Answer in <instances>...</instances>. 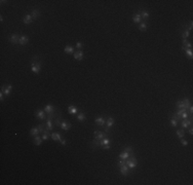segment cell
<instances>
[{
	"mask_svg": "<svg viewBox=\"0 0 193 185\" xmlns=\"http://www.w3.org/2000/svg\"><path fill=\"white\" fill-rule=\"evenodd\" d=\"M191 105V101L187 98L183 99V100H178L176 102V108L177 109H188V107Z\"/></svg>",
	"mask_w": 193,
	"mask_h": 185,
	"instance_id": "cell-1",
	"label": "cell"
},
{
	"mask_svg": "<svg viewBox=\"0 0 193 185\" xmlns=\"http://www.w3.org/2000/svg\"><path fill=\"white\" fill-rule=\"evenodd\" d=\"M41 62L40 61H35V58L33 57L32 63H31V71L35 74H39L41 72Z\"/></svg>",
	"mask_w": 193,
	"mask_h": 185,
	"instance_id": "cell-2",
	"label": "cell"
},
{
	"mask_svg": "<svg viewBox=\"0 0 193 185\" xmlns=\"http://www.w3.org/2000/svg\"><path fill=\"white\" fill-rule=\"evenodd\" d=\"M125 164L126 166L129 168V170H133L136 169V167L138 166V160L136 158V156H129L127 160H125Z\"/></svg>",
	"mask_w": 193,
	"mask_h": 185,
	"instance_id": "cell-3",
	"label": "cell"
},
{
	"mask_svg": "<svg viewBox=\"0 0 193 185\" xmlns=\"http://www.w3.org/2000/svg\"><path fill=\"white\" fill-rule=\"evenodd\" d=\"M44 111L47 113V115H50V114H54L57 112V108L51 104H47L44 106Z\"/></svg>",
	"mask_w": 193,
	"mask_h": 185,
	"instance_id": "cell-4",
	"label": "cell"
},
{
	"mask_svg": "<svg viewBox=\"0 0 193 185\" xmlns=\"http://www.w3.org/2000/svg\"><path fill=\"white\" fill-rule=\"evenodd\" d=\"M20 37H21V36H19L18 33H12V34H10V35L8 36V40H9V42L12 43V44H19V42H20Z\"/></svg>",
	"mask_w": 193,
	"mask_h": 185,
	"instance_id": "cell-5",
	"label": "cell"
},
{
	"mask_svg": "<svg viewBox=\"0 0 193 185\" xmlns=\"http://www.w3.org/2000/svg\"><path fill=\"white\" fill-rule=\"evenodd\" d=\"M35 117L40 119V120H46V112L44 110L38 109L35 111Z\"/></svg>",
	"mask_w": 193,
	"mask_h": 185,
	"instance_id": "cell-6",
	"label": "cell"
},
{
	"mask_svg": "<svg viewBox=\"0 0 193 185\" xmlns=\"http://www.w3.org/2000/svg\"><path fill=\"white\" fill-rule=\"evenodd\" d=\"M107 134L105 133V132H100V131H95L94 132V139H97L99 141H101L102 139L106 138Z\"/></svg>",
	"mask_w": 193,
	"mask_h": 185,
	"instance_id": "cell-7",
	"label": "cell"
},
{
	"mask_svg": "<svg viewBox=\"0 0 193 185\" xmlns=\"http://www.w3.org/2000/svg\"><path fill=\"white\" fill-rule=\"evenodd\" d=\"M180 123H181V126H182V129L183 130H185V129H188L190 125H192V118H190V119H182L181 121H180Z\"/></svg>",
	"mask_w": 193,
	"mask_h": 185,
	"instance_id": "cell-8",
	"label": "cell"
},
{
	"mask_svg": "<svg viewBox=\"0 0 193 185\" xmlns=\"http://www.w3.org/2000/svg\"><path fill=\"white\" fill-rule=\"evenodd\" d=\"M71 127H72V123H71L70 121H68V120H66V119L62 120L61 129H62L63 131H69V130H71Z\"/></svg>",
	"mask_w": 193,
	"mask_h": 185,
	"instance_id": "cell-9",
	"label": "cell"
},
{
	"mask_svg": "<svg viewBox=\"0 0 193 185\" xmlns=\"http://www.w3.org/2000/svg\"><path fill=\"white\" fill-rule=\"evenodd\" d=\"M73 57L77 61H82V60H83V57H84V54H83V51H82V50L78 49V50H76L73 54Z\"/></svg>",
	"mask_w": 193,
	"mask_h": 185,
	"instance_id": "cell-10",
	"label": "cell"
},
{
	"mask_svg": "<svg viewBox=\"0 0 193 185\" xmlns=\"http://www.w3.org/2000/svg\"><path fill=\"white\" fill-rule=\"evenodd\" d=\"M11 90H12V86H11V84H6V86H2V87H1V91L4 93V95H5L6 97L10 95Z\"/></svg>",
	"mask_w": 193,
	"mask_h": 185,
	"instance_id": "cell-11",
	"label": "cell"
},
{
	"mask_svg": "<svg viewBox=\"0 0 193 185\" xmlns=\"http://www.w3.org/2000/svg\"><path fill=\"white\" fill-rule=\"evenodd\" d=\"M29 40H30L29 36H27V35H22V36L20 37V42H19V44L25 46V45H27V44L29 43Z\"/></svg>",
	"mask_w": 193,
	"mask_h": 185,
	"instance_id": "cell-12",
	"label": "cell"
},
{
	"mask_svg": "<svg viewBox=\"0 0 193 185\" xmlns=\"http://www.w3.org/2000/svg\"><path fill=\"white\" fill-rule=\"evenodd\" d=\"M95 122H96L99 126L104 127V126H105V123H106V120H105V118H104L103 116H97V117L95 118Z\"/></svg>",
	"mask_w": 193,
	"mask_h": 185,
	"instance_id": "cell-13",
	"label": "cell"
},
{
	"mask_svg": "<svg viewBox=\"0 0 193 185\" xmlns=\"http://www.w3.org/2000/svg\"><path fill=\"white\" fill-rule=\"evenodd\" d=\"M119 172H120V174L122 175V176H127V174H128V172H129V168L126 166V164L125 165H122V166H120L119 167Z\"/></svg>",
	"mask_w": 193,
	"mask_h": 185,
	"instance_id": "cell-14",
	"label": "cell"
},
{
	"mask_svg": "<svg viewBox=\"0 0 193 185\" xmlns=\"http://www.w3.org/2000/svg\"><path fill=\"white\" fill-rule=\"evenodd\" d=\"M50 138L52 141H61L63 138H62V135L59 133V132H53V133L50 134Z\"/></svg>",
	"mask_w": 193,
	"mask_h": 185,
	"instance_id": "cell-15",
	"label": "cell"
},
{
	"mask_svg": "<svg viewBox=\"0 0 193 185\" xmlns=\"http://www.w3.org/2000/svg\"><path fill=\"white\" fill-rule=\"evenodd\" d=\"M33 18H32V16L31 15H26L25 17H23V23L25 24V25H30V24H32L33 23Z\"/></svg>",
	"mask_w": 193,
	"mask_h": 185,
	"instance_id": "cell-16",
	"label": "cell"
},
{
	"mask_svg": "<svg viewBox=\"0 0 193 185\" xmlns=\"http://www.w3.org/2000/svg\"><path fill=\"white\" fill-rule=\"evenodd\" d=\"M114 123H115V119H114V117H112V116H109L108 119L106 120V126H107V127L111 129V127L114 125Z\"/></svg>",
	"mask_w": 193,
	"mask_h": 185,
	"instance_id": "cell-17",
	"label": "cell"
},
{
	"mask_svg": "<svg viewBox=\"0 0 193 185\" xmlns=\"http://www.w3.org/2000/svg\"><path fill=\"white\" fill-rule=\"evenodd\" d=\"M132 22L136 23V24H140V23L142 22V18H141L140 12H136V13L132 16Z\"/></svg>",
	"mask_w": 193,
	"mask_h": 185,
	"instance_id": "cell-18",
	"label": "cell"
},
{
	"mask_svg": "<svg viewBox=\"0 0 193 185\" xmlns=\"http://www.w3.org/2000/svg\"><path fill=\"white\" fill-rule=\"evenodd\" d=\"M64 51L66 52L67 55H73L74 52H75L74 46H72V45H66L65 48H64Z\"/></svg>",
	"mask_w": 193,
	"mask_h": 185,
	"instance_id": "cell-19",
	"label": "cell"
},
{
	"mask_svg": "<svg viewBox=\"0 0 193 185\" xmlns=\"http://www.w3.org/2000/svg\"><path fill=\"white\" fill-rule=\"evenodd\" d=\"M39 134H40V131H39L38 125L35 126V127H32V129L30 130V136H31V137H35V136H37V135H39Z\"/></svg>",
	"mask_w": 193,
	"mask_h": 185,
	"instance_id": "cell-20",
	"label": "cell"
},
{
	"mask_svg": "<svg viewBox=\"0 0 193 185\" xmlns=\"http://www.w3.org/2000/svg\"><path fill=\"white\" fill-rule=\"evenodd\" d=\"M40 15H41V11H40L39 9H37V8H34V9L31 11V16H32L33 20H37V19L40 17Z\"/></svg>",
	"mask_w": 193,
	"mask_h": 185,
	"instance_id": "cell-21",
	"label": "cell"
},
{
	"mask_svg": "<svg viewBox=\"0 0 193 185\" xmlns=\"http://www.w3.org/2000/svg\"><path fill=\"white\" fill-rule=\"evenodd\" d=\"M187 48H192V43L189 42L187 39H183V44H182V49L185 50Z\"/></svg>",
	"mask_w": 193,
	"mask_h": 185,
	"instance_id": "cell-22",
	"label": "cell"
},
{
	"mask_svg": "<svg viewBox=\"0 0 193 185\" xmlns=\"http://www.w3.org/2000/svg\"><path fill=\"white\" fill-rule=\"evenodd\" d=\"M78 111V108L75 106V105H69L68 106V113L69 114H75L77 113Z\"/></svg>",
	"mask_w": 193,
	"mask_h": 185,
	"instance_id": "cell-23",
	"label": "cell"
},
{
	"mask_svg": "<svg viewBox=\"0 0 193 185\" xmlns=\"http://www.w3.org/2000/svg\"><path fill=\"white\" fill-rule=\"evenodd\" d=\"M33 143H34V145H36V146H40V145L42 144V137H40L39 135L35 136L34 139H33Z\"/></svg>",
	"mask_w": 193,
	"mask_h": 185,
	"instance_id": "cell-24",
	"label": "cell"
},
{
	"mask_svg": "<svg viewBox=\"0 0 193 185\" xmlns=\"http://www.w3.org/2000/svg\"><path fill=\"white\" fill-rule=\"evenodd\" d=\"M147 29H148V24L146 23V21L140 23V26H139V30H140V31L145 32V31H147Z\"/></svg>",
	"mask_w": 193,
	"mask_h": 185,
	"instance_id": "cell-25",
	"label": "cell"
},
{
	"mask_svg": "<svg viewBox=\"0 0 193 185\" xmlns=\"http://www.w3.org/2000/svg\"><path fill=\"white\" fill-rule=\"evenodd\" d=\"M140 15H141V18H142V20H144V21H146V20H148L149 19V12L146 10V9H142L141 11H140Z\"/></svg>",
	"mask_w": 193,
	"mask_h": 185,
	"instance_id": "cell-26",
	"label": "cell"
},
{
	"mask_svg": "<svg viewBox=\"0 0 193 185\" xmlns=\"http://www.w3.org/2000/svg\"><path fill=\"white\" fill-rule=\"evenodd\" d=\"M176 135H177V137H178L179 139H182V138L185 137L186 133H185V131H184L183 129H180V130H177V131H176Z\"/></svg>",
	"mask_w": 193,
	"mask_h": 185,
	"instance_id": "cell-27",
	"label": "cell"
},
{
	"mask_svg": "<svg viewBox=\"0 0 193 185\" xmlns=\"http://www.w3.org/2000/svg\"><path fill=\"white\" fill-rule=\"evenodd\" d=\"M129 156H130V153H128L127 151H123V152L119 153V155H118V157L120 160H127Z\"/></svg>",
	"mask_w": 193,
	"mask_h": 185,
	"instance_id": "cell-28",
	"label": "cell"
},
{
	"mask_svg": "<svg viewBox=\"0 0 193 185\" xmlns=\"http://www.w3.org/2000/svg\"><path fill=\"white\" fill-rule=\"evenodd\" d=\"M181 36H182V39H188V37L190 36V31H189L187 28H185V29L182 31Z\"/></svg>",
	"mask_w": 193,
	"mask_h": 185,
	"instance_id": "cell-29",
	"label": "cell"
},
{
	"mask_svg": "<svg viewBox=\"0 0 193 185\" xmlns=\"http://www.w3.org/2000/svg\"><path fill=\"white\" fill-rule=\"evenodd\" d=\"M99 146H100V141H99V140H97V139H94V140H93V142L91 143V147L95 150V149H97Z\"/></svg>",
	"mask_w": 193,
	"mask_h": 185,
	"instance_id": "cell-30",
	"label": "cell"
},
{
	"mask_svg": "<svg viewBox=\"0 0 193 185\" xmlns=\"http://www.w3.org/2000/svg\"><path fill=\"white\" fill-rule=\"evenodd\" d=\"M49 137H50V134H49V131L48 130H45L43 133H42V140H44V141H47L48 139H49Z\"/></svg>",
	"mask_w": 193,
	"mask_h": 185,
	"instance_id": "cell-31",
	"label": "cell"
},
{
	"mask_svg": "<svg viewBox=\"0 0 193 185\" xmlns=\"http://www.w3.org/2000/svg\"><path fill=\"white\" fill-rule=\"evenodd\" d=\"M111 143V141H110V139L109 138H104V139H102L101 141H100V146L102 147V146H104V145H107V144H110Z\"/></svg>",
	"mask_w": 193,
	"mask_h": 185,
	"instance_id": "cell-32",
	"label": "cell"
},
{
	"mask_svg": "<svg viewBox=\"0 0 193 185\" xmlns=\"http://www.w3.org/2000/svg\"><path fill=\"white\" fill-rule=\"evenodd\" d=\"M85 119H86V117H85V114H84L83 112H80V113L77 115V120H78V121H80V122L84 121Z\"/></svg>",
	"mask_w": 193,
	"mask_h": 185,
	"instance_id": "cell-33",
	"label": "cell"
},
{
	"mask_svg": "<svg viewBox=\"0 0 193 185\" xmlns=\"http://www.w3.org/2000/svg\"><path fill=\"white\" fill-rule=\"evenodd\" d=\"M185 55H186L189 59H192V58H193V51H192V48H187V49H185Z\"/></svg>",
	"mask_w": 193,
	"mask_h": 185,
	"instance_id": "cell-34",
	"label": "cell"
},
{
	"mask_svg": "<svg viewBox=\"0 0 193 185\" xmlns=\"http://www.w3.org/2000/svg\"><path fill=\"white\" fill-rule=\"evenodd\" d=\"M170 123H171V125H172V126H174V127H177V126H178V123H179V121H178L176 118H174V117H171Z\"/></svg>",
	"mask_w": 193,
	"mask_h": 185,
	"instance_id": "cell-35",
	"label": "cell"
},
{
	"mask_svg": "<svg viewBox=\"0 0 193 185\" xmlns=\"http://www.w3.org/2000/svg\"><path fill=\"white\" fill-rule=\"evenodd\" d=\"M189 116H190V115H189V113L187 112V110H186V111H184L183 113H181V115H180L181 119H187Z\"/></svg>",
	"mask_w": 193,
	"mask_h": 185,
	"instance_id": "cell-36",
	"label": "cell"
},
{
	"mask_svg": "<svg viewBox=\"0 0 193 185\" xmlns=\"http://www.w3.org/2000/svg\"><path fill=\"white\" fill-rule=\"evenodd\" d=\"M76 47H77V49L82 50V47H83V43H82V41H77L76 42Z\"/></svg>",
	"mask_w": 193,
	"mask_h": 185,
	"instance_id": "cell-37",
	"label": "cell"
},
{
	"mask_svg": "<svg viewBox=\"0 0 193 185\" xmlns=\"http://www.w3.org/2000/svg\"><path fill=\"white\" fill-rule=\"evenodd\" d=\"M124 151H127L128 153H132V152H133L131 146H125V147H124Z\"/></svg>",
	"mask_w": 193,
	"mask_h": 185,
	"instance_id": "cell-38",
	"label": "cell"
},
{
	"mask_svg": "<svg viewBox=\"0 0 193 185\" xmlns=\"http://www.w3.org/2000/svg\"><path fill=\"white\" fill-rule=\"evenodd\" d=\"M187 27H188L187 29H188L189 31H192V29H193V22H192V21H190V22H189V24H188Z\"/></svg>",
	"mask_w": 193,
	"mask_h": 185,
	"instance_id": "cell-39",
	"label": "cell"
},
{
	"mask_svg": "<svg viewBox=\"0 0 193 185\" xmlns=\"http://www.w3.org/2000/svg\"><path fill=\"white\" fill-rule=\"evenodd\" d=\"M181 144H182L183 146H188L189 142H188L187 140H185V139H183V138H182V140H181Z\"/></svg>",
	"mask_w": 193,
	"mask_h": 185,
	"instance_id": "cell-40",
	"label": "cell"
},
{
	"mask_svg": "<svg viewBox=\"0 0 193 185\" xmlns=\"http://www.w3.org/2000/svg\"><path fill=\"white\" fill-rule=\"evenodd\" d=\"M117 165H118V167H120V166H122V165H125V160H120V158H119Z\"/></svg>",
	"mask_w": 193,
	"mask_h": 185,
	"instance_id": "cell-41",
	"label": "cell"
},
{
	"mask_svg": "<svg viewBox=\"0 0 193 185\" xmlns=\"http://www.w3.org/2000/svg\"><path fill=\"white\" fill-rule=\"evenodd\" d=\"M102 147H103L104 150H108V149L111 148V145H110V144H107V145H104V146H102Z\"/></svg>",
	"mask_w": 193,
	"mask_h": 185,
	"instance_id": "cell-42",
	"label": "cell"
},
{
	"mask_svg": "<svg viewBox=\"0 0 193 185\" xmlns=\"http://www.w3.org/2000/svg\"><path fill=\"white\" fill-rule=\"evenodd\" d=\"M3 99H4V93L2 91H0V100L3 101Z\"/></svg>",
	"mask_w": 193,
	"mask_h": 185,
	"instance_id": "cell-43",
	"label": "cell"
},
{
	"mask_svg": "<svg viewBox=\"0 0 193 185\" xmlns=\"http://www.w3.org/2000/svg\"><path fill=\"white\" fill-rule=\"evenodd\" d=\"M188 133H189L190 135H192V134H193V129H192V125H190V126H189V131H188Z\"/></svg>",
	"mask_w": 193,
	"mask_h": 185,
	"instance_id": "cell-44",
	"label": "cell"
},
{
	"mask_svg": "<svg viewBox=\"0 0 193 185\" xmlns=\"http://www.w3.org/2000/svg\"><path fill=\"white\" fill-rule=\"evenodd\" d=\"M60 142H61V144H62L63 146H65V145L67 144V142H66V139H62V140H61Z\"/></svg>",
	"mask_w": 193,
	"mask_h": 185,
	"instance_id": "cell-45",
	"label": "cell"
},
{
	"mask_svg": "<svg viewBox=\"0 0 193 185\" xmlns=\"http://www.w3.org/2000/svg\"><path fill=\"white\" fill-rule=\"evenodd\" d=\"M104 127H105V131H104V132H105L106 134L110 133V127H107V126H104Z\"/></svg>",
	"mask_w": 193,
	"mask_h": 185,
	"instance_id": "cell-46",
	"label": "cell"
},
{
	"mask_svg": "<svg viewBox=\"0 0 193 185\" xmlns=\"http://www.w3.org/2000/svg\"><path fill=\"white\" fill-rule=\"evenodd\" d=\"M0 22H3V16H0Z\"/></svg>",
	"mask_w": 193,
	"mask_h": 185,
	"instance_id": "cell-47",
	"label": "cell"
}]
</instances>
